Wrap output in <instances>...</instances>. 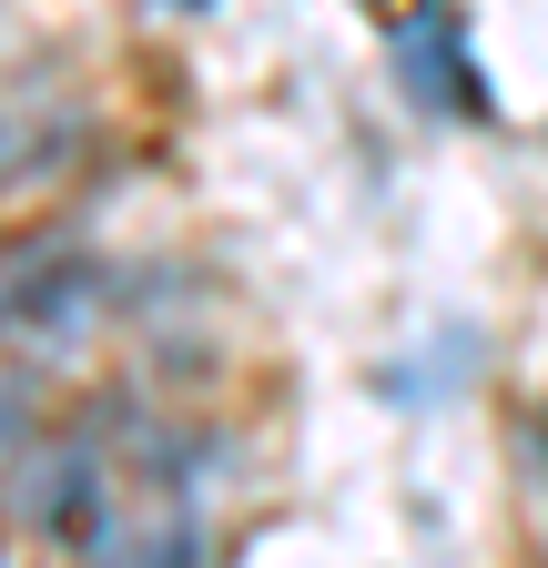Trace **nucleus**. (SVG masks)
<instances>
[{
  "label": "nucleus",
  "mask_w": 548,
  "mask_h": 568,
  "mask_svg": "<svg viewBox=\"0 0 548 568\" xmlns=\"http://www.w3.org/2000/svg\"><path fill=\"white\" fill-rule=\"evenodd\" d=\"M21 518H31L41 538H92V528H102V447L72 437L41 477H21Z\"/></svg>",
  "instance_id": "2"
},
{
  "label": "nucleus",
  "mask_w": 548,
  "mask_h": 568,
  "mask_svg": "<svg viewBox=\"0 0 548 568\" xmlns=\"http://www.w3.org/2000/svg\"><path fill=\"white\" fill-rule=\"evenodd\" d=\"M102 295V264L72 244H41L21 264H0V335H41V345H72L82 315Z\"/></svg>",
  "instance_id": "1"
},
{
  "label": "nucleus",
  "mask_w": 548,
  "mask_h": 568,
  "mask_svg": "<svg viewBox=\"0 0 548 568\" xmlns=\"http://www.w3.org/2000/svg\"><path fill=\"white\" fill-rule=\"evenodd\" d=\"M0 447H21V386H0Z\"/></svg>",
  "instance_id": "4"
},
{
  "label": "nucleus",
  "mask_w": 548,
  "mask_h": 568,
  "mask_svg": "<svg viewBox=\"0 0 548 568\" xmlns=\"http://www.w3.org/2000/svg\"><path fill=\"white\" fill-rule=\"evenodd\" d=\"M102 568H203V518H193V497H173L153 528H132Z\"/></svg>",
  "instance_id": "3"
}]
</instances>
